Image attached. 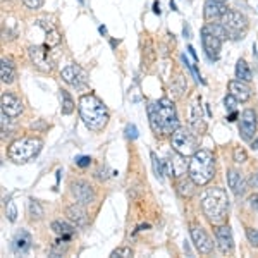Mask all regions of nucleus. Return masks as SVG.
I'll return each mask as SVG.
<instances>
[{
    "label": "nucleus",
    "mask_w": 258,
    "mask_h": 258,
    "mask_svg": "<svg viewBox=\"0 0 258 258\" xmlns=\"http://www.w3.org/2000/svg\"><path fill=\"white\" fill-rule=\"evenodd\" d=\"M226 12H227V6L224 2H219V0H207L205 2L203 14H205L207 21H220Z\"/></svg>",
    "instance_id": "16"
},
{
    "label": "nucleus",
    "mask_w": 258,
    "mask_h": 258,
    "mask_svg": "<svg viewBox=\"0 0 258 258\" xmlns=\"http://www.w3.org/2000/svg\"><path fill=\"white\" fill-rule=\"evenodd\" d=\"M60 98H62V114L69 115L74 112V102L73 98H71V95L68 93V91L62 90L60 91Z\"/></svg>",
    "instance_id": "29"
},
{
    "label": "nucleus",
    "mask_w": 258,
    "mask_h": 258,
    "mask_svg": "<svg viewBox=\"0 0 258 258\" xmlns=\"http://www.w3.org/2000/svg\"><path fill=\"white\" fill-rule=\"evenodd\" d=\"M202 210L212 224L220 226L229 212L227 193L222 188H209L202 197Z\"/></svg>",
    "instance_id": "3"
},
{
    "label": "nucleus",
    "mask_w": 258,
    "mask_h": 258,
    "mask_svg": "<svg viewBox=\"0 0 258 258\" xmlns=\"http://www.w3.org/2000/svg\"><path fill=\"white\" fill-rule=\"evenodd\" d=\"M227 182H229V188H231V191L236 195V197H243L244 191H246V184H244V179L241 177V174L238 170H234V169L229 170Z\"/></svg>",
    "instance_id": "20"
},
{
    "label": "nucleus",
    "mask_w": 258,
    "mask_h": 258,
    "mask_svg": "<svg viewBox=\"0 0 258 258\" xmlns=\"http://www.w3.org/2000/svg\"><path fill=\"white\" fill-rule=\"evenodd\" d=\"M59 43H60L59 31L52 28L50 31H47V45H48V47H55V45H59Z\"/></svg>",
    "instance_id": "32"
},
{
    "label": "nucleus",
    "mask_w": 258,
    "mask_h": 258,
    "mask_svg": "<svg viewBox=\"0 0 258 258\" xmlns=\"http://www.w3.org/2000/svg\"><path fill=\"white\" fill-rule=\"evenodd\" d=\"M236 102H238V100H236L234 97H232L231 93H229L227 97H226V100H224V103H226V109H227V112H234V109H236Z\"/></svg>",
    "instance_id": "38"
},
{
    "label": "nucleus",
    "mask_w": 258,
    "mask_h": 258,
    "mask_svg": "<svg viewBox=\"0 0 258 258\" xmlns=\"http://www.w3.org/2000/svg\"><path fill=\"white\" fill-rule=\"evenodd\" d=\"M249 203H251V207L258 212V195H251L249 197Z\"/></svg>",
    "instance_id": "41"
},
{
    "label": "nucleus",
    "mask_w": 258,
    "mask_h": 258,
    "mask_svg": "<svg viewBox=\"0 0 258 258\" xmlns=\"http://www.w3.org/2000/svg\"><path fill=\"white\" fill-rule=\"evenodd\" d=\"M112 258H117V256H120V258H127V256H133V249L131 248H117V249H114L112 251V255H110Z\"/></svg>",
    "instance_id": "36"
},
{
    "label": "nucleus",
    "mask_w": 258,
    "mask_h": 258,
    "mask_svg": "<svg viewBox=\"0 0 258 258\" xmlns=\"http://www.w3.org/2000/svg\"><path fill=\"white\" fill-rule=\"evenodd\" d=\"M246 236H248V241L253 248H258V229H253V227H248L246 229Z\"/></svg>",
    "instance_id": "34"
},
{
    "label": "nucleus",
    "mask_w": 258,
    "mask_h": 258,
    "mask_svg": "<svg viewBox=\"0 0 258 258\" xmlns=\"http://www.w3.org/2000/svg\"><path fill=\"white\" fill-rule=\"evenodd\" d=\"M232 157H234V162H238V164H243V162L248 160V155L246 152H244V148H234V153H232Z\"/></svg>",
    "instance_id": "35"
},
{
    "label": "nucleus",
    "mask_w": 258,
    "mask_h": 258,
    "mask_svg": "<svg viewBox=\"0 0 258 258\" xmlns=\"http://www.w3.org/2000/svg\"><path fill=\"white\" fill-rule=\"evenodd\" d=\"M188 176L197 186H205L215 176V157L209 150H197L188 162Z\"/></svg>",
    "instance_id": "4"
},
{
    "label": "nucleus",
    "mask_w": 258,
    "mask_h": 258,
    "mask_svg": "<svg viewBox=\"0 0 258 258\" xmlns=\"http://www.w3.org/2000/svg\"><path fill=\"white\" fill-rule=\"evenodd\" d=\"M186 169H188V164H186L184 157H182L181 153L172 155L164 160V172H165V176H169V177H181L182 174L186 172Z\"/></svg>",
    "instance_id": "13"
},
{
    "label": "nucleus",
    "mask_w": 258,
    "mask_h": 258,
    "mask_svg": "<svg viewBox=\"0 0 258 258\" xmlns=\"http://www.w3.org/2000/svg\"><path fill=\"white\" fill-rule=\"evenodd\" d=\"M28 214H30L31 219H41L43 217V209H41V205L36 200L30 198V202H28Z\"/></svg>",
    "instance_id": "30"
},
{
    "label": "nucleus",
    "mask_w": 258,
    "mask_h": 258,
    "mask_svg": "<svg viewBox=\"0 0 258 258\" xmlns=\"http://www.w3.org/2000/svg\"><path fill=\"white\" fill-rule=\"evenodd\" d=\"M81 120L90 131H102L109 122V110L103 102L95 95H83L78 102Z\"/></svg>",
    "instance_id": "2"
},
{
    "label": "nucleus",
    "mask_w": 258,
    "mask_h": 258,
    "mask_svg": "<svg viewBox=\"0 0 258 258\" xmlns=\"http://www.w3.org/2000/svg\"><path fill=\"white\" fill-rule=\"evenodd\" d=\"M251 148H253V150H258V140H256V141H253Z\"/></svg>",
    "instance_id": "45"
},
{
    "label": "nucleus",
    "mask_w": 258,
    "mask_h": 258,
    "mask_svg": "<svg viewBox=\"0 0 258 258\" xmlns=\"http://www.w3.org/2000/svg\"><path fill=\"white\" fill-rule=\"evenodd\" d=\"M12 248L16 253H26L31 248V236L28 231H18L12 241Z\"/></svg>",
    "instance_id": "22"
},
{
    "label": "nucleus",
    "mask_w": 258,
    "mask_h": 258,
    "mask_svg": "<svg viewBox=\"0 0 258 258\" xmlns=\"http://www.w3.org/2000/svg\"><path fill=\"white\" fill-rule=\"evenodd\" d=\"M66 215H68V219L71 220V222H74L80 227H85L86 224H88V215H86L85 205L80 202L69 205L68 209H66Z\"/></svg>",
    "instance_id": "17"
},
{
    "label": "nucleus",
    "mask_w": 258,
    "mask_h": 258,
    "mask_svg": "<svg viewBox=\"0 0 258 258\" xmlns=\"http://www.w3.org/2000/svg\"><path fill=\"white\" fill-rule=\"evenodd\" d=\"M148 117L155 135H172L179 127V120L172 100L160 98L148 105Z\"/></svg>",
    "instance_id": "1"
},
{
    "label": "nucleus",
    "mask_w": 258,
    "mask_h": 258,
    "mask_svg": "<svg viewBox=\"0 0 258 258\" xmlns=\"http://www.w3.org/2000/svg\"><path fill=\"white\" fill-rule=\"evenodd\" d=\"M41 147H43V141L40 138L24 136V138H18L12 141L9 145V150H7V155L16 164H26V162L33 160L41 152Z\"/></svg>",
    "instance_id": "5"
},
{
    "label": "nucleus",
    "mask_w": 258,
    "mask_h": 258,
    "mask_svg": "<svg viewBox=\"0 0 258 258\" xmlns=\"http://www.w3.org/2000/svg\"><path fill=\"white\" fill-rule=\"evenodd\" d=\"M177 195L181 198H191L193 197V193H195V182H193V179H186V177H182V179H179V182H177Z\"/></svg>",
    "instance_id": "24"
},
{
    "label": "nucleus",
    "mask_w": 258,
    "mask_h": 258,
    "mask_svg": "<svg viewBox=\"0 0 258 258\" xmlns=\"http://www.w3.org/2000/svg\"><path fill=\"white\" fill-rule=\"evenodd\" d=\"M48 52H50L48 45H31V47L28 48V53H30L33 66L38 71H41V73H50L53 68Z\"/></svg>",
    "instance_id": "8"
},
{
    "label": "nucleus",
    "mask_w": 258,
    "mask_h": 258,
    "mask_svg": "<svg viewBox=\"0 0 258 258\" xmlns=\"http://www.w3.org/2000/svg\"><path fill=\"white\" fill-rule=\"evenodd\" d=\"M152 165H153V172H155V176L159 177V181L164 179V162L159 160V157L155 155V153L152 152Z\"/></svg>",
    "instance_id": "31"
},
{
    "label": "nucleus",
    "mask_w": 258,
    "mask_h": 258,
    "mask_svg": "<svg viewBox=\"0 0 258 258\" xmlns=\"http://www.w3.org/2000/svg\"><path fill=\"white\" fill-rule=\"evenodd\" d=\"M6 214H7V219H9L11 222H16V219H18V209H16V203L12 202V200H9V202H7Z\"/></svg>",
    "instance_id": "33"
},
{
    "label": "nucleus",
    "mask_w": 258,
    "mask_h": 258,
    "mask_svg": "<svg viewBox=\"0 0 258 258\" xmlns=\"http://www.w3.org/2000/svg\"><path fill=\"white\" fill-rule=\"evenodd\" d=\"M52 231L55 232L59 238H66V239H69L73 238V234H74V229L69 226V224H66V222H60V220H55V222H52Z\"/></svg>",
    "instance_id": "25"
},
{
    "label": "nucleus",
    "mask_w": 258,
    "mask_h": 258,
    "mask_svg": "<svg viewBox=\"0 0 258 258\" xmlns=\"http://www.w3.org/2000/svg\"><path fill=\"white\" fill-rule=\"evenodd\" d=\"M68 243H69V239L59 238L55 243L52 244V248H50V255H52V256H62L66 251H68Z\"/></svg>",
    "instance_id": "28"
},
{
    "label": "nucleus",
    "mask_w": 258,
    "mask_h": 258,
    "mask_svg": "<svg viewBox=\"0 0 258 258\" xmlns=\"http://www.w3.org/2000/svg\"><path fill=\"white\" fill-rule=\"evenodd\" d=\"M189 234L191 239L195 243V248L198 249L202 255H209V253L214 251V241L210 239V236L205 232V229L198 224H191L189 227Z\"/></svg>",
    "instance_id": "9"
},
{
    "label": "nucleus",
    "mask_w": 258,
    "mask_h": 258,
    "mask_svg": "<svg viewBox=\"0 0 258 258\" xmlns=\"http://www.w3.org/2000/svg\"><path fill=\"white\" fill-rule=\"evenodd\" d=\"M236 78L241 81H251V78H253L251 69H249L248 62L244 59H239L238 64H236Z\"/></svg>",
    "instance_id": "26"
},
{
    "label": "nucleus",
    "mask_w": 258,
    "mask_h": 258,
    "mask_svg": "<svg viewBox=\"0 0 258 258\" xmlns=\"http://www.w3.org/2000/svg\"><path fill=\"white\" fill-rule=\"evenodd\" d=\"M60 78L68 83V85L74 86V88H81V86L86 83L85 71H83L80 66H76V64H71V66H68V68L62 69Z\"/></svg>",
    "instance_id": "12"
},
{
    "label": "nucleus",
    "mask_w": 258,
    "mask_h": 258,
    "mask_svg": "<svg viewBox=\"0 0 258 258\" xmlns=\"http://www.w3.org/2000/svg\"><path fill=\"white\" fill-rule=\"evenodd\" d=\"M256 133V114L255 110L246 109L239 117V135L244 141H251Z\"/></svg>",
    "instance_id": "11"
},
{
    "label": "nucleus",
    "mask_w": 258,
    "mask_h": 258,
    "mask_svg": "<svg viewBox=\"0 0 258 258\" xmlns=\"http://www.w3.org/2000/svg\"><path fill=\"white\" fill-rule=\"evenodd\" d=\"M23 4L28 7V9H40L41 0H23Z\"/></svg>",
    "instance_id": "40"
},
{
    "label": "nucleus",
    "mask_w": 258,
    "mask_h": 258,
    "mask_svg": "<svg viewBox=\"0 0 258 258\" xmlns=\"http://www.w3.org/2000/svg\"><path fill=\"white\" fill-rule=\"evenodd\" d=\"M126 138L127 140H136V138H138V129H136L135 124H127V126H126Z\"/></svg>",
    "instance_id": "37"
},
{
    "label": "nucleus",
    "mask_w": 258,
    "mask_h": 258,
    "mask_svg": "<svg viewBox=\"0 0 258 258\" xmlns=\"http://www.w3.org/2000/svg\"><path fill=\"white\" fill-rule=\"evenodd\" d=\"M0 78H2L4 85H11L16 80V71L14 64L9 59H2L0 60Z\"/></svg>",
    "instance_id": "23"
},
{
    "label": "nucleus",
    "mask_w": 258,
    "mask_h": 258,
    "mask_svg": "<svg viewBox=\"0 0 258 258\" xmlns=\"http://www.w3.org/2000/svg\"><path fill=\"white\" fill-rule=\"evenodd\" d=\"M172 148L176 153H181L182 157H191L197 152V140L188 129L177 127L172 133Z\"/></svg>",
    "instance_id": "7"
},
{
    "label": "nucleus",
    "mask_w": 258,
    "mask_h": 258,
    "mask_svg": "<svg viewBox=\"0 0 258 258\" xmlns=\"http://www.w3.org/2000/svg\"><path fill=\"white\" fill-rule=\"evenodd\" d=\"M153 12H155V14H160V6H159V2L153 4Z\"/></svg>",
    "instance_id": "43"
},
{
    "label": "nucleus",
    "mask_w": 258,
    "mask_h": 258,
    "mask_svg": "<svg viewBox=\"0 0 258 258\" xmlns=\"http://www.w3.org/2000/svg\"><path fill=\"white\" fill-rule=\"evenodd\" d=\"M236 119H238V112H236V110H234V112H231V114L227 115V120H229V122H234Z\"/></svg>",
    "instance_id": "42"
},
{
    "label": "nucleus",
    "mask_w": 258,
    "mask_h": 258,
    "mask_svg": "<svg viewBox=\"0 0 258 258\" xmlns=\"http://www.w3.org/2000/svg\"><path fill=\"white\" fill-rule=\"evenodd\" d=\"M202 43H203V50H205L207 57H209L210 60H217L220 57L222 40H220L215 33H212L207 26H203V30H202Z\"/></svg>",
    "instance_id": "10"
},
{
    "label": "nucleus",
    "mask_w": 258,
    "mask_h": 258,
    "mask_svg": "<svg viewBox=\"0 0 258 258\" xmlns=\"http://www.w3.org/2000/svg\"><path fill=\"white\" fill-rule=\"evenodd\" d=\"M186 91V81L182 76H177L176 81L170 85V95H172V98H181L182 93Z\"/></svg>",
    "instance_id": "27"
},
{
    "label": "nucleus",
    "mask_w": 258,
    "mask_h": 258,
    "mask_svg": "<svg viewBox=\"0 0 258 258\" xmlns=\"http://www.w3.org/2000/svg\"><path fill=\"white\" fill-rule=\"evenodd\" d=\"M215 239H217V246L222 253H231L232 248H234L232 232L229 226H219L215 229Z\"/></svg>",
    "instance_id": "15"
},
{
    "label": "nucleus",
    "mask_w": 258,
    "mask_h": 258,
    "mask_svg": "<svg viewBox=\"0 0 258 258\" xmlns=\"http://www.w3.org/2000/svg\"><path fill=\"white\" fill-rule=\"evenodd\" d=\"M256 182H258V174H256Z\"/></svg>",
    "instance_id": "47"
},
{
    "label": "nucleus",
    "mask_w": 258,
    "mask_h": 258,
    "mask_svg": "<svg viewBox=\"0 0 258 258\" xmlns=\"http://www.w3.org/2000/svg\"><path fill=\"white\" fill-rule=\"evenodd\" d=\"M189 126L195 133L202 131L203 127V114H202V105H200V100H195L189 105Z\"/></svg>",
    "instance_id": "21"
},
{
    "label": "nucleus",
    "mask_w": 258,
    "mask_h": 258,
    "mask_svg": "<svg viewBox=\"0 0 258 258\" xmlns=\"http://www.w3.org/2000/svg\"><path fill=\"white\" fill-rule=\"evenodd\" d=\"M90 164H91L90 157H78V159H76V165H78V167H81V169L88 167Z\"/></svg>",
    "instance_id": "39"
},
{
    "label": "nucleus",
    "mask_w": 258,
    "mask_h": 258,
    "mask_svg": "<svg viewBox=\"0 0 258 258\" xmlns=\"http://www.w3.org/2000/svg\"><path fill=\"white\" fill-rule=\"evenodd\" d=\"M220 24L226 28L227 36L232 40L244 38V33L248 30V19L244 14L238 11H227L224 18L220 19Z\"/></svg>",
    "instance_id": "6"
},
{
    "label": "nucleus",
    "mask_w": 258,
    "mask_h": 258,
    "mask_svg": "<svg viewBox=\"0 0 258 258\" xmlns=\"http://www.w3.org/2000/svg\"><path fill=\"white\" fill-rule=\"evenodd\" d=\"M229 93L238 100V102H246V100L251 98V88H249L248 81H241V80L229 81Z\"/></svg>",
    "instance_id": "18"
},
{
    "label": "nucleus",
    "mask_w": 258,
    "mask_h": 258,
    "mask_svg": "<svg viewBox=\"0 0 258 258\" xmlns=\"http://www.w3.org/2000/svg\"><path fill=\"white\" fill-rule=\"evenodd\" d=\"M2 112L7 114L9 117H18L23 112V103L18 97H14L12 93H4L2 95Z\"/></svg>",
    "instance_id": "19"
},
{
    "label": "nucleus",
    "mask_w": 258,
    "mask_h": 258,
    "mask_svg": "<svg viewBox=\"0 0 258 258\" xmlns=\"http://www.w3.org/2000/svg\"><path fill=\"white\" fill-rule=\"evenodd\" d=\"M71 191H73L74 198H76L80 203H83V205H90V203H93L95 191L88 182H85V181L73 182V184H71Z\"/></svg>",
    "instance_id": "14"
},
{
    "label": "nucleus",
    "mask_w": 258,
    "mask_h": 258,
    "mask_svg": "<svg viewBox=\"0 0 258 258\" xmlns=\"http://www.w3.org/2000/svg\"><path fill=\"white\" fill-rule=\"evenodd\" d=\"M219 2H227V0H219Z\"/></svg>",
    "instance_id": "46"
},
{
    "label": "nucleus",
    "mask_w": 258,
    "mask_h": 258,
    "mask_svg": "<svg viewBox=\"0 0 258 258\" xmlns=\"http://www.w3.org/2000/svg\"><path fill=\"white\" fill-rule=\"evenodd\" d=\"M98 31L102 33L103 36H107V28H105V26H100V28H98Z\"/></svg>",
    "instance_id": "44"
}]
</instances>
